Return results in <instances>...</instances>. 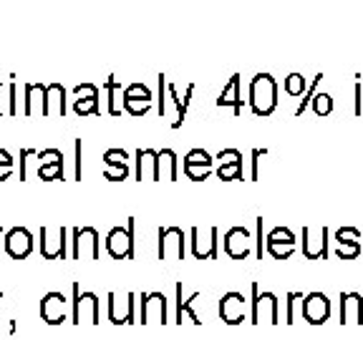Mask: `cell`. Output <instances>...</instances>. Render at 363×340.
Segmentation results:
<instances>
[{"label": "cell", "instance_id": "cell-43", "mask_svg": "<svg viewBox=\"0 0 363 340\" xmlns=\"http://www.w3.org/2000/svg\"><path fill=\"white\" fill-rule=\"evenodd\" d=\"M255 225H257V239H255L257 249H255V252H257V260H262V217H257Z\"/></svg>", "mask_w": 363, "mask_h": 340}, {"label": "cell", "instance_id": "cell-19", "mask_svg": "<svg viewBox=\"0 0 363 340\" xmlns=\"http://www.w3.org/2000/svg\"><path fill=\"white\" fill-rule=\"evenodd\" d=\"M358 239H361V230H356V227H340L338 232H335V242H338L335 255H338L340 260H353V257H358V252H361Z\"/></svg>", "mask_w": 363, "mask_h": 340}, {"label": "cell", "instance_id": "cell-8", "mask_svg": "<svg viewBox=\"0 0 363 340\" xmlns=\"http://www.w3.org/2000/svg\"><path fill=\"white\" fill-rule=\"evenodd\" d=\"M184 232L179 227L159 230V260H184Z\"/></svg>", "mask_w": 363, "mask_h": 340}, {"label": "cell", "instance_id": "cell-13", "mask_svg": "<svg viewBox=\"0 0 363 340\" xmlns=\"http://www.w3.org/2000/svg\"><path fill=\"white\" fill-rule=\"evenodd\" d=\"M66 307H68V300L63 298V293H45L43 300H40V317H43V323H48V325L66 323L68 320Z\"/></svg>", "mask_w": 363, "mask_h": 340}, {"label": "cell", "instance_id": "cell-31", "mask_svg": "<svg viewBox=\"0 0 363 340\" xmlns=\"http://www.w3.org/2000/svg\"><path fill=\"white\" fill-rule=\"evenodd\" d=\"M283 89H285V94H288V96H303L308 86H306V79H303L301 74H290L288 79H285Z\"/></svg>", "mask_w": 363, "mask_h": 340}, {"label": "cell", "instance_id": "cell-28", "mask_svg": "<svg viewBox=\"0 0 363 340\" xmlns=\"http://www.w3.org/2000/svg\"><path fill=\"white\" fill-rule=\"evenodd\" d=\"M104 89L108 91V113L111 116H119L121 113V103H119V91H121V84L116 81V76H108V81H106V86Z\"/></svg>", "mask_w": 363, "mask_h": 340}, {"label": "cell", "instance_id": "cell-38", "mask_svg": "<svg viewBox=\"0 0 363 340\" xmlns=\"http://www.w3.org/2000/svg\"><path fill=\"white\" fill-rule=\"evenodd\" d=\"M56 162H63V154L58 152V149H45V152H38V166L56 164Z\"/></svg>", "mask_w": 363, "mask_h": 340}, {"label": "cell", "instance_id": "cell-4", "mask_svg": "<svg viewBox=\"0 0 363 340\" xmlns=\"http://www.w3.org/2000/svg\"><path fill=\"white\" fill-rule=\"evenodd\" d=\"M134 227L136 217H129L126 227H113L106 234V249L113 260H131L134 257Z\"/></svg>", "mask_w": 363, "mask_h": 340}, {"label": "cell", "instance_id": "cell-35", "mask_svg": "<svg viewBox=\"0 0 363 340\" xmlns=\"http://www.w3.org/2000/svg\"><path fill=\"white\" fill-rule=\"evenodd\" d=\"M129 176V164H111L104 171V179L108 181H124Z\"/></svg>", "mask_w": 363, "mask_h": 340}, {"label": "cell", "instance_id": "cell-20", "mask_svg": "<svg viewBox=\"0 0 363 340\" xmlns=\"http://www.w3.org/2000/svg\"><path fill=\"white\" fill-rule=\"evenodd\" d=\"M220 159V166H217V176L222 181H233V179H240L242 176V154L238 149H222L217 154Z\"/></svg>", "mask_w": 363, "mask_h": 340}, {"label": "cell", "instance_id": "cell-25", "mask_svg": "<svg viewBox=\"0 0 363 340\" xmlns=\"http://www.w3.org/2000/svg\"><path fill=\"white\" fill-rule=\"evenodd\" d=\"M192 94H194V84H189L187 86V94H184V101H182V98L177 96L174 84L167 86V96H169V101L174 103V108H177V119L172 121V129H179V126H182V121H184V116H187L189 101H192Z\"/></svg>", "mask_w": 363, "mask_h": 340}, {"label": "cell", "instance_id": "cell-42", "mask_svg": "<svg viewBox=\"0 0 363 340\" xmlns=\"http://www.w3.org/2000/svg\"><path fill=\"white\" fill-rule=\"evenodd\" d=\"M35 154H38V152H33V149H23V152H21V181L28 176V169H26V159L35 157Z\"/></svg>", "mask_w": 363, "mask_h": 340}, {"label": "cell", "instance_id": "cell-37", "mask_svg": "<svg viewBox=\"0 0 363 340\" xmlns=\"http://www.w3.org/2000/svg\"><path fill=\"white\" fill-rule=\"evenodd\" d=\"M157 79H159V116H164L167 101H169V98H167V86H169V81H167L164 74H159Z\"/></svg>", "mask_w": 363, "mask_h": 340}, {"label": "cell", "instance_id": "cell-27", "mask_svg": "<svg viewBox=\"0 0 363 340\" xmlns=\"http://www.w3.org/2000/svg\"><path fill=\"white\" fill-rule=\"evenodd\" d=\"M159 174L167 176L169 181L179 179V164H177V154L172 149H162L159 152Z\"/></svg>", "mask_w": 363, "mask_h": 340}, {"label": "cell", "instance_id": "cell-32", "mask_svg": "<svg viewBox=\"0 0 363 340\" xmlns=\"http://www.w3.org/2000/svg\"><path fill=\"white\" fill-rule=\"evenodd\" d=\"M313 111L318 113V116H328L330 111H333V98H330V94H320L318 91L315 96H313Z\"/></svg>", "mask_w": 363, "mask_h": 340}, {"label": "cell", "instance_id": "cell-36", "mask_svg": "<svg viewBox=\"0 0 363 340\" xmlns=\"http://www.w3.org/2000/svg\"><path fill=\"white\" fill-rule=\"evenodd\" d=\"M126 159H129V154H126L124 149H108V152L104 154V164H106V166L126 164Z\"/></svg>", "mask_w": 363, "mask_h": 340}, {"label": "cell", "instance_id": "cell-26", "mask_svg": "<svg viewBox=\"0 0 363 340\" xmlns=\"http://www.w3.org/2000/svg\"><path fill=\"white\" fill-rule=\"evenodd\" d=\"M212 162H215V159L204 152V149H192L187 157L182 159V169H184V171H187V169L204 171V169H212Z\"/></svg>", "mask_w": 363, "mask_h": 340}, {"label": "cell", "instance_id": "cell-33", "mask_svg": "<svg viewBox=\"0 0 363 340\" xmlns=\"http://www.w3.org/2000/svg\"><path fill=\"white\" fill-rule=\"evenodd\" d=\"M38 176L43 181H56V179H63V162H56V164H45V166H38Z\"/></svg>", "mask_w": 363, "mask_h": 340}, {"label": "cell", "instance_id": "cell-2", "mask_svg": "<svg viewBox=\"0 0 363 340\" xmlns=\"http://www.w3.org/2000/svg\"><path fill=\"white\" fill-rule=\"evenodd\" d=\"M74 298H71V323L81 325H99L101 323V315H99V298L94 293H81V285L74 283Z\"/></svg>", "mask_w": 363, "mask_h": 340}, {"label": "cell", "instance_id": "cell-44", "mask_svg": "<svg viewBox=\"0 0 363 340\" xmlns=\"http://www.w3.org/2000/svg\"><path fill=\"white\" fill-rule=\"evenodd\" d=\"M76 179L81 181V139H76Z\"/></svg>", "mask_w": 363, "mask_h": 340}, {"label": "cell", "instance_id": "cell-22", "mask_svg": "<svg viewBox=\"0 0 363 340\" xmlns=\"http://www.w3.org/2000/svg\"><path fill=\"white\" fill-rule=\"evenodd\" d=\"M136 179L159 181V152L154 149H136Z\"/></svg>", "mask_w": 363, "mask_h": 340}, {"label": "cell", "instance_id": "cell-40", "mask_svg": "<svg viewBox=\"0 0 363 340\" xmlns=\"http://www.w3.org/2000/svg\"><path fill=\"white\" fill-rule=\"evenodd\" d=\"M8 101H11V106H8V113L11 116H16L18 113V86H16V81H11V86H8Z\"/></svg>", "mask_w": 363, "mask_h": 340}, {"label": "cell", "instance_id": "cell-48", "mask_svg": "<svg viewBox=\"0 0 363 340\" xmlns=\"http://www.w3.org/2000/svg\"><path fill=\"white\" fill-rule=\"evenodd\" d=\"M0 302H3V293H0Z\"/></svg>", "mask_w": 363, "mask_h": 340}, {"label": "cell", "instance_id": "cell-47", "mask_svg": "<svg viewBox=\"0 0 363 340\" xmlns=\"http://www.w3.org/2000/svg\"><path fill=\"white\" fill-rule=\"evenodd\" d=\"M0 91H3V84H0ZM3 113H6V111H3V108H0V119H3Z\"/></svg>", "mask_w": 363, "mask_h": 340}, {"label": "cell", "instance_id": "cell-34", "mask_svg": "<svg viewBox=\"0 0 363 340\" xmlns=\"http://www.w3.org/2000/svg\"><path fill=\"white\" fill-rule=\"evenodd\" d=\"M320 79H323V74H315V79H313V84L306 89V98H303L301 103H298V108H295V116H303V111L308 108V103H313V96H315L318 91H315V86L320 84Z\"/></svg>", "mask_w": 363, "mask_h": 340}, {"label": "cell", "instance_id": "cell-30", "mask_svg": "<svg viewBox=\"0 0 363 340\" xmlns=\"http://www.w3.org/2000/svg\"><path fill=\"white\" fill-rule=\"evenodd\" d=\"M121 98H134V101H144V103H152V91L147 89L144 84H129L121 94Z\"/></svg>", "mask_w": 363, "mask_h": 340}, {"label": "cell", "instance_id": "cell-10", "mask_svg": "<svg viewBox=\"0 0 363 340\" xmlns=\"http://www.w3.org/2000/svg\"><path fill=\"white\" fill-rule=\"evenodd\" d=\"M303 255L308 260L328 257V227H320V230L303 227Z\"/></svg>", "mask_w": 363, "mask_h": 340}, {"label": "cell", "instance_id": "cell-18", "mask_svg": "<svg viewBox=\"0 0 363 340\" xmlns=\"http://www.w3.org/2000/svg\"><path fill=\"white\" fill-rule=\"evenodd\" d=\"M340 325H363L361 293H340Z\"/></svg>", "mask_w": 363, "mask_h": 340}, {"label": "cell", "instance_id": "cell-21", "mask_svg": "<svg viewBox=\"0 0 363 340\" xmlns=\"http://www.w3.org/2000/svg\"><path fill=\"white\" fill-rule=\"evenodd\" d=\"M74 94L79 98L74 101V111L79 116H89V113H101L99 106V89L94 84H81L74 89Z\"/></svg>", "mask_w": 363, "mask_h": 340}, {"label": "cell", "instance_id": "cell-12", "mask_svg": "<svg viewBox=\"0 0 363 340\" xmlns=\"http://www.w3.org/2000/svg\"><path fill=\"white\" fill-rule=\"evenodd\" d=\"M167 325V298L164 293H144L142 295V325Z\"/></svg>", "mask_w": 363, "mask_h": 340}, {"label": "cell", "instance_id": "cell-39", "mask_svg": "<svg viewBox=\"0 0 363 340\" xmlns=\"http://www.w3.org/2000/svg\"><path fill=\"white\" fill-rule=\"evenodd\" d=\"M267 149H252V174H250V179L257 181L260 179V157H265Z\"/></svg>", "mask_w": 363, "mask_h": 340}, {"label": "cell", "instance_id": "cell-24", "mask_svg": "<svg viewBox=\"0 0 363 340\" xmlns=\"http://www.w3.org/2000/svg\"><path fill=\"white\" fill-rule=\"evenodd\" d=\"M199 300V293H194L192 298H187V300H182V283H177V325L182 323H189V325H199V317L197 312L192 310V302Z\"/></svg>", "mask_w": 363, "mask_h": 340}, {"label": "cell", "instance_id": "cell-15", "mask_svg": "<svg viewBox=\"0 0 363 340\" xmlns=\"http://www.w3.org/2000/svg\"><path fill=\"white\" fill-rule=\"evenodd\" d=\"M6 252L13 260H26L33 252V234L26 227H13L6 232Z\"/></svg>", "mask_w": 363, "mask_h": 340}, {"label": "cell", "instance_id": "cell-11", "mask_svg": "<svg viewBox=\"0 0 363 340\" xmlns=\"http://www.w3.org/2000/svg\"><path fill=\"white\" fill-rule=\"evenodd\" d=\"M134 307H136V295L126 293L124 300H119L116 293H108V320L113 325H131L134 320Z\"/></svg>", "mask_w": 363, "mask_h": 340}, {"label": "cell", "instance_id": "cell-3", "mask_svg": "<svg viewBox=\"0 0 363 340\" xmlns=\"http://www.w3.org/2000/svg\"><path fill=\"white\" fill-rule=\"evenodd\" d=\"M252 315H250V323H270L278 325L280 323V302L275 298V293H260V285L252 283Z\"/></svg>", "mask_w": 363, "mask_h": 340}, {"label": "cell", "instance_id": "cell-23", "mask_svg": "<svg viewBox=\"0 0 363 340\" xmlns=\"http://www.w3.org/2000/svg\"><path fill=\"white\" fill-rule=\"evenodd\" d=\"M240 79H242V76L235 74L233 79H230V84L222 89L220 98H217V106H233L235 116H240V113H242V106H245L242 94H240Z\"/></svg>", "mask_w": 363, "mask_h": 340}, {"label": "cell", "instance_id": "cell-1", "mask_svg": "<svg viewBox=\"0 0 363 340\" xmlns=\"http://www.w3.org/2000/svg\"><path fill=\"white\" fill-rule=\"evenodd\" d=\"M250 108L255 116H270L278 108V84L270 74H257L250 81Z\"/></svg>", "mask_w": 363, "mask_h": 340}, {"label": "cell", "instance_id": "cell-29", "mask_svg": "<svg viewBox=\"0 0 363 340\" xmlns=\"http://www.w3.org/2000/svg\"><path fill=\"white\" fill-rule=\"evenodd\" d=\"M303 293H288V312H285V323H298V312L303 315Z\"/></svg>", "mask_w": 363, "mask_h": 340}, {"label": "cell", "instance_id": "cell-16", "mask_svg": "<svg viewBox=\"0 0 363 340\" xmlns=\"http://www.w3.org/2000/svg\"><path fill=\"white\" fill-rule=\"evenodd\" d=\"M220 317H222V323H227V325L242 323L245 320V295L238 293V290H230V293L222 295Z\"/></svg>", "mask_w": 363, "mask_h": 340}, {"label": "cell", "instance_id": "cell-41", "mask_svg": "<svg viewBox=\"0 0 363 340\" xmlns=\"http://www.w3.org/2000/svg\"><path fill=\"white\" fill-rule=\"evenodd\" d=\"M353 113H356V116H361L363 113V103H361V74H356V89H353Z\"/></svg>", "mask_w": 363, "mask_h": 340}, {"label": "cell", "instance_id": "cell-46", "mask_svg": "<svg viewBox=\"0 0 363 340\" xmlns=\"http://www.w3.org/2000/svg\"><path fill=\"white\" fill-rule=\"evenodd\" d=\"M11 174H13V166H0V181L11 179Z\"/></svg>", "mask_w": 363, "mask_h": 340}, {"label": "cell", "instance_id": "cell-7", "mask_svg": "<svg viewBox=\"0 0 363 340\" xmlns=\"http://www.w3.org/2000/svg\"><path fill=\"white\" fill-rule=\"evenodd\" d=\"M192 255L197 260H217L220 257V249H217V237H220V230L217 227H207V230H199V227H192Z\"/></svg>", "mask_w": 363, "mask_h": 340}, {"label": "cell", "instance_id": "cell-5", "mask_svg": "<svg viewBox=\"0 0 363 340\" xmlns=\"http://www.w3.org/2000/svg\"><path fill=\"white\" fill-rule=\"evenodd\" d=\"M71 234V260H99V232L94 227H74Z\"/></svg>", "mask_w": 363, "mask_h": 340}, {"label": "cell", "instance_id": "cell-45", "mask_svg": "<svg viewBox=\"0 0 363 340\" xmlns=\"http://www.w3.org/2000/svg\"><path fill=\"white\" fill-rule=\"evenodd\" d=\"M0 166H13V157L6 149H0Z\"/></svg>", "mask_w": 363, "mask_h": 340}, {"label": "cell", "instance_id": "cell-9", "mask_svg": "<svg viewBox=\"0 0 363 340\" xmlns=\"http://www.w3.org/2000/svg\"><path fill=\"white\" fill-rule=\"evenodd\" d=\"M330 317V300L325 293H308L303 298V320L311 325H323Z\"/></svg>", "mask_w": 363, "mask_h": 340}, {"label": "cell", "instance_id": "cell-6", "mask_svg": "<svg viewBox=\"0 0 363 340\" xmlns=\"http://www.w3.org/2000/svg\"><path fill=\"white\" fill-rule=\"evenodd\" d=\"M66 234H68L66 227H58L56 232H53L51 227H40V255L45 260H66L68 257Z\"/></svg>", "mask_w": 363, "mask_h": 340}, {"label": "cell", "instance_id": "cell-14", "mask_svg": "<svg viewBox=\"0 0 363 340\" xmlns=\"http://www.w3.org/2000/svg\"><path fill=\"white\" fill-rule=\"evenodd\" d=\"M295 249V234L290 232L288 227H275L267 232V252L275 260H288Z\"/></svg>", "mask_w": 363, "mask_h": 340}, {"label": "cell", "instance_id": "cell-49", "mask_svg": "<svg viewBox=\"0 0 363 340\" xmlns=\"http://www.w3.org/2000/svg\"><path fill=\"white\" fill-rule=\"evenodd\" d=\"M0 234H3V227H0Z\"/></svg>", "mask_w": 363, "mask_h": 340}, {"label": "cell", "instance_id": "cell-17", "mask_svg": "<svg viewBox=\"0 0 363 340\" xmlns=\"http://www.w3.org/2000/svg\"><path fill=\"white\" fill-rule=\"evenodd\" d=\"M250 242H252V234L245 230V227H233L230 232L225 234V252L233 260H245L250 255Z\"/></svg>", "mask_w": 363, "mask_h": 340}]
</instances>
